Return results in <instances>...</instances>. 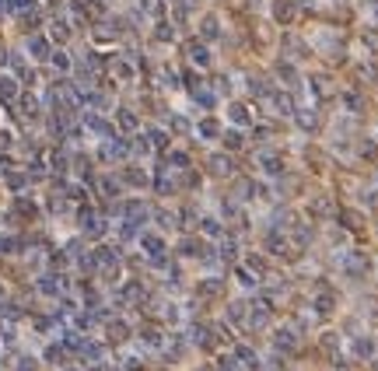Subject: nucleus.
Masks as SVG:
<instances>
[{"label": "nucleus", "instance_id": "nucleus-1", "mask_svg": "<svg viewBox=\"0 0 378 371\" xmlns=\"http://www.w3.org/2000/svg\"><path fill=\"white\" fill-rule=\"evenodd\" d=\"M32 53H35V56H46V42L35 39V42H32Z\"/></svg>", "mask_w": 378, "mask_h": 371}]
</instances>
